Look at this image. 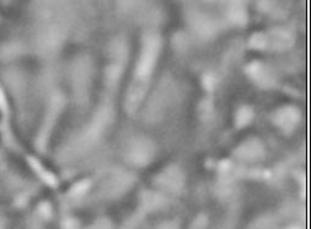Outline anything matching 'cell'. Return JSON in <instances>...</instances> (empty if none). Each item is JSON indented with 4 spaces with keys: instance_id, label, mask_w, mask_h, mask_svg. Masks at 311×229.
<instances>
[{
    "instance_id": "1",
    "label": "cell",
    "mask_w": 311,
    "mask_h": 229,
    "mask_svg": "<svg viewBox=\"0 0 311 229\" xmlns=\"http://www.w3.org/2000/svg\"><path fill=\"white\" fill-rule=\"evenodd\" d=\"M252 114L250 108H244L243 111H240V113L237 114V123H240V126H245L246 122H249L251 120Z\"/></svg>"
}]
</instances>
